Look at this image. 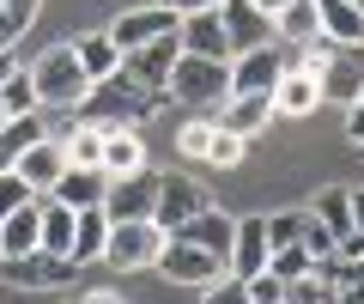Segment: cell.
Returning a JSON list of instances; mask_svg holds the SVG:
<instances>
[{
	"mask_svg": "<svg viewBox=\"0 0 364 304\" xmlns=\"http://www.w3.org/2000/svg\"><path fill=\"white\" fill-rule=\"evenodd\" d=\"M31 73V92H37V110H79L91 98V80H85V67H79L73 43H55V49H43L37 61L25 67Z\"/></svg>",
	"mask_w": 364,
	"mask_h": 304,
	"instance_id": "cell-1",
	"label": "cell"
},
{
	"mask_svg": "<svg viewBox=\"0 0 364 304\" xmlns=\"http://www.w3.org/2000/svg\"><path fill=\"white\" fill-rule=\"evenodd\" d=\"M158 104H164V92H146V85H134L128 73H116V80L91 85V98L79 104V116L97 122V128H134V122H146Z\"/></svg>",
	"mask_w": 364,
	"mask_h": 304,
	"instance_id": "cell-2",
	"label": "cell"
},
{
	"mask_svg": "<svg viewBox=\"0 0 364 304\" xmlns=\"http://www.w3.org/2000/svg\"><path fill=\"white\" fill-rule=\"evenodd\" d=\"M225 67L231 61H200V55H176V67H170L164 80V98L182 110H219L225 98H231V80H225Z\"/></svg>",
	"mask_w": 364,
	"mask_h": 304,
	"instance_id": "cell-3",
	"label": "cell"
},
{
	"mask_svg": "<svg viewBox=\"0 0 364 304\" xmlns=\"http://www.w3.org/2000/svg\"><path fill=\"white\" fill-rule=\"evenodd\" d=\"M164 256V231L152 219H128V225H109V243H104V262L134 274V268H158Z\"/></svg>",
	"mask_w": 364,
	"mask_h": 304,
	"instance_id": "cell-4",
	"label": "cell"
},
{
	"mask_svg": "<svg viewBox=\"0 0 364 304\" xmlns=\"http://www.w3.org/2000/svg\"><path fill=\"white\" fill-rule=\"evenodd\" d=\"M207 189L195 183V177H158V201H152V225L164 231V238H176V231H188V219L195 213H207Z\"/></svg>",
	"mask_w": 364,
	"mask_h": 304,
	"instance_id": "cell-5",
	"label": "cell"
},
{
	"mask_svg": "<svg viewBox=\"0 0 364 304\" xmlns=\"http://www.w3.org/2000/svg\"><path fill=\"white\" fill-rule=\"evenodd\" d=\"M0 280L18 292H43V286H73L79 262L73 256H49V250H31V256H6L0 262Z\"/></svg>",
	"mask_w": 364,
	"mask_h": 304,
	"instance_id": "cell-6",
	"label": "cell"
},
{
	"mask_svg": "<svg viewBox=\"0 0 364 304\" xmlns=\"http://www.w3.org/2000/svg\"><path fill=\"white\" fill-rule=\"evenodd\" d=\"M158 274L170 280V286H213V280L225 274V262L219 256H207L200 243H188V238H164V256H158Z\"/></svg>",
	"mask_w": 364,
	"mask_h": 304,
	"instance_id": "cell-7",
	"label": "cell"
},
{
	"mask_svg": "<svg viewBox=\"0 0 364 304\" xmlns=\"http://www.w3.org/2000/svg\"><path fill=\"white\" fill-rule=\"evenodd\" d=\"M164 37H182V19L170 13V6H134V13H122L116 25H109V43H116L122 55L146 49V43H164Z\"/></svg>",
	"mask_w": 364,
	"mask_h": 304,
	"instance_id": "cell-8",
	"label": "cell"
},
{
	"mask_svg": "<svg viewBox=\"0 0 364 304\" xmlns=\"http://www.w3.org/2000/svg\"><path fill=\"white\" fill-rule=\"evenodd\" d=\"M152 201H158V171H128V177H109V189H104V213H109V225L152 219Z\"/></svg>",
	"mask_w": 364,
	"mask_h": 304,
	"instance_id": "cell-9",
	"label": "cell"
},
{
	"mask_svg": "<svg viewBox=\"0 0 364 304\" xmlns=\"http://www.w3.org/2000/svg\"><path fill=\"white\" fill-rule=\"evenodd\" d=\"M286 67H291V55H286V49L261 43V49H243V55H231L225 80H231V92H273Z\"/></svg>",
	"mask_w": 364,
	"mask_h": 304,
	"instance_id": "cell-10",
	"label": "cell"
},
{
	"mask_svg": "<svg viewBox=\"0 0 364 304\" xmlns=\"http://www.w3.org/2000/svg\"><path fill=\"white\" fill-rule=\"evenodd\" d=\"M267 225H261V213H243L237 219V238H231V256H225V274H237V280H255V274H267Z\"/></svg>",
	"mask_w": 364,
	"mask_h": 304,
	"instance_id": "cell-11",
	"label": "cell"
},
{
	"mask_svg": "<svg viewBox=\"0 0 364 304\" xmlns=\"http://www.w3.org/2000/svg\"><path fill=\"white\" fill-rule=\"evenodd\" d=\"M364 98V49H334L322 67V104H358Z\"/></svg>",
	"mask_w": 364,
	"mask_h": 304,
	"instance_id": "cell-12",
	"label": "cell"
},
{
	"mask_svg": "<svg viewBox=\"0 0 364 304\" xmlns=\"http://www.w3.org/2000/svg\"><path fill=\"white\" fill-rule=\"evenodd\" d=\"M213 122H219L225 134H237V140H255V134L273 122V98H267V92H231Z\"/></svg>",
	"mask_w": 364,
	"mask_h": 304,
	"instance_id": "cell-13",
	"label": "cell"
},
{
	"mask_svg": "<svg viewBox=\"0 0 364 304\" xmlns=\"http://www.w3.org/2000/svg\"><path fill=\"white\" fill-rule=\"evenodd\" d=\"M273 116H286V122H304V116H316L322 110V80L316 73H298V67H286L279 73V85H273Z\"/></svg>",
	"mask_w": 364,
	"mask_h": 304,
	"instance_id": "cell-14",
	"label": "cell"
},
{
	"mask_svg": "<svg viewBox=\"0 0 364 304\" xmlns=\"http://www.w3.org/2000/svg\"><path fill=\"white\" fill-rule=\"evenodd\" d=\"M176 55H182V37L146 43V49L122 55V73H128L134 85H146V92H164V80H170V67H176Z\"/></svg>",
	"mask_w": 364,
	"mask_h": 304,
	"instance_id": "cell-15",
	"label": "cell"
},
{
	"mask_svg": "<svg viewBox=\"0 0 364 304\" xmlns=\"http://www.w3.org/2000/svg\"><path fill=\"white\" fill-rule=\"evenodd\" d=\"M61 171H67V152H61V140H49V134H43V140L31 146L25 159L13 164V177L31 189V195H49V189L61 183Z\"/></svg>",
	"mask_w": 364,
	"mask_h": 304,
	"instance_id": "cell-16",
	"label": "cell"
},
{
	"mask_svg": "<svg viewBox=\"0 0 364 304\" xmlns=\"http://www.w3.org/2000/svg\"><path fill=\"white\" fill-rule=\"evenodd\" d=\"M182 55H200V61H231V37H225L219 6H213V13L182 19Z\"/></svg>",
	"mask_w": 364,
	"mask_h": 304,
	"instance_id": "cell-17",
	"label": "cell"
},
{
	"mask_svg": "<svg viewBox=\"0 0 364 304\" xmlns=\"http://www.w3.org/2000/svg\"><path fill=\"white\" fill-rule=\"evenodd\" d=\"M219 19H225V37H231V55L273 43V19H261L255 6H249V0H225V6H219Z\"/></svg>",
	"mask_w": 364,
	"mask_h": 304,
	"instance_id": "cell-18",
	"label": "cell"
},
{
	"mask_svg": "<svg viewBox=\"0 0 364 304\" xmlns=\"http://www.w3.org/2000/svg\"><path fill=\"white\" fill-rule=\"evenodd\" d=\"M104 189H109V177L104 171H85V164H67L61 171V183L49 189L61 207H73V213H85V207H104Z\"/></svg>",
	"mask_w": 364,
	"mask_h": 304,
	"instance_id": "cell-19",
	"label": "cell"
},
{
	"mask_svg": "<svg viewBox=\"0 0 364 304\" xmlns=\"http://www.w3.org/2000/svg\"><path fill=\"white\" fill-rule=\"evenodd\" d=\"M176 238H188V243H200L207 256H231V238H237V213H225V207H207V213H195L188 219V231H176Z\"/></svg>",
	"mask_w": 364,
	"mask_h": 304,
	"instance_id": "cell-20",
	"label": "cell"
},
{
	"mask_svg": "<svg viewBox=\"0 0 364 304\" xmlns=\"http://www.w3.org/2000/svg\"><path fill=\"white\" fill-rule=\"evenodd\" d=\"M37 225H43V250L49 256H73V231H79L73 207H61L55 195H37Z\"/></svg>",
	"mask_w": 364,
	"mask_h": 304,
	"instance_id": "cell-21",
	"label": "cell"
},
{
	"mask_svg": "<svg viewBox=\"0 0 364 304\" xmlns=\"http://www.w3.org/2000/svg\"><path fill=\"white\" fill-rule=\"evenodd\" d=\"M273 37L291 43V49H304V43L322 37V0H291L286 13L273 19Z\"/></svg>",
	"mask_w": 364,
	"mask_h": 304,
	"instance_id": "cell-22",
	"label": "cell"
},
{
	"mask_svg": "<svg viewBox=\"0 0 364 304\" xmlns=\"http://www.w3.org/2000/svg\"><path fill=\"white\" fill-rule=\"evenodd\" d=\"M146 171V140L140 128H104V177Z\"/></svg>",
	"mask_w": 364,
	"mask_h": 304,
	"instance_id": "cell-23",
	"label": "cell"
},
{
	"mask_svg": "<svg viewBox=\"0 0 364 304\" xmlns=\"http://www.w3.org/2000/svg\"><path fill=\"white\" fill-rule=\"evenodd\" d=\"M73 55H79V67H85V80H91V85H104V80H116V73H122V49L109 43V31H91V37H79Z\"/></svg>",
	"mask_w": 364,
	"mask_h": 304,
	"instance_id": "cell-24",
	"label": "cell"
},
{
	"mask_svg": "<svg viewBox=\"0 0 364 304\" xmlns=\"http://www.w3.org/2000/svg\"><path fill=\"white\" fill-rule=\"evenodd\" d=\"M322 37L340 49H364V13L352 0H322Z\"/></svg>",
	"mask_w": 364,
	"mask_h": 304,
	"instance_id": "cell-25",
	"label": "cell"
},
{
	"mask_svg": "<svg viewBox=\"0 0 364 304\" xmlns=\"http://www.w3.org/2000/svg\"><path fill=\"white\" fill-rule=\"evenodd\" d=\"M61 152H67V164H85V171H104V128H97V122H85V116H73V128H67Z\"/></svg>",
	"mask_w": 364,
	"mask_h": 304,
	"instance_id": "cell-26",
	"label": "cell"
},
{
	"mask_svg": "<svg viewBox=\"0 0 364 304\" xmlns=\"http://www.w3.org/2000/svg\"><path fill=\"white\" fill-rule=\"evenodd\" d=\"M31 250H43L37 201H31L25 213H13V219H0V262H6V256H31Z\"/></svg>",
	"mask_w": 364,
	"mask_h": 304,
	"instance_id": "cell-27",
	"label": "cell"
},
{
	"mask_svg": "<svg viewBox=\"0 0 364 304\" xmlns=\"http://www.w3.org/2000/svg\"><path fill=\"white\" fill-rule=\"evenodd\" d=\"M37 140H43V116H13V122H0V171H13V164L25 159Z\"/></svg>",
	"mask_w": 364,
	"mask_h": 304,
	"instance_id": "cell-28",
	"label": "cell"
},
{
	"mask_svg": "<svg viewBox=\"0 0 364 304\" xmlns=\"http://www.w3.org/2000/svg\"><path fill=\"white\" fill-rule=\"evenodd\" d=\"M104 243H109V213L104 207H85L79 213V231H73V262H104Z\"/></svg>",
	"mask_w": 364,
	"mask_h": 304,
	"instance_id": "cell-29",
	"label": "cell"
},
{
	"mask_svg": "<svg viewBox=\"0 0 364 304\" xmlns=\"http://www.w3.org/2000/svg\"><path fill=\"white\" fill-rule=\"evenodd\" d=\"M310 219H322L328 231H334V243L352 238V189H322V195L310 201Z\"/></svg>",
	"mask_w": 364,
	"mask_h": 304,
	"instance_id": "cell-30",
	"label": "cell"
},
{
	"mask_svg": "<svg viewBox=\"0 0 364 304\" xmlns=\"http://www.w3.org/2000/svg\"><path fill=\"white\" fill-rule=\"evenodd\" d=\"M13 116H37V92H31V73H25V67L0 85V122H13Z\"/></svg>",
	"mask_w": 364,
	"mask_h": 304,
	"instance_id": "cell-31",
	"label": "cell"
},
{
	"mask_svg": "<svg viewBox=\"0 0 364 304\" xmlns=\"http://www.w3.org/2000/svg\"><path fill=\"white\" fill-rule=\"evenodd\" d=\"M267 274L286 286V280H304V274H316V256L304 250V243H291V250H273L267 256Z\"/></svg>",
	"mask_w": 364,
	"mask_h": 304,
	"instance_id": "cell-32",
	"label": "cell"
},
{
	"mask_svg": "<svg viewBox=\"0 0 364 304\" xmlns=\"http://www.w3.org/2000/svg\"><path fill=\"white\" fill-rule=\"evenodd\" d=\"M304 219H310V213H261V225H267V250H291V243H304Z\"/></svg>",
	"mask_w": 364,
	"mask_h": 304,
	"instance_id": "cell-33",
	"label": "cell"
},
{
	"mask_svg": "<svg viewBox=\"0 0 364 304\" xmlns=\"http://www.w3.org/2000/svg\"><path fill=\"white\" fill-rule=\"evenodd\" d=\"M207 146H213V116H188V122H182V128H176V152H182V159H207Z\"/></svg>",
	"mask_w": 364,
	"mask_h": 304,
	"instance_id": "cell-34",
	"label": "cell"
},
{
	"mask_svg": "<svg viewBox=\"0 0 364 304\" xmlns=\"http://www.w3.org/2000/svg\"><path fill=\"white\" fill-rule=\"evenodd\" d=\"M243 152H249V140H237V134H225L219 122H213V146H207V159H200V164H219V171H231V164H243Z\"/></svg>",
	"mask_w": 364,
	"mask_h": 304,
	"instance_id": "cell-35",
	"label": "cell"
},
{
	"mask_svg": "<svg viewBox=\"0 0 364 304\" xmlns=\"http://www.w3.org/2000/svg\"><path fill=\"white\" fill-rule=\"evenodd\" d=\"M200 304H255V298H249V280L219 274L213 286H200Z\"/></svg>",
	"mask_w": 364,
	"mask_h": 304,
	"instance_id": "cell-36",
	"label": "cell"
},
{
	"mask_svg": "<svg viewBox=\"0 0 364 304\" xmlns=\"http://www.w3.org/2000/svg\"><path fill=\"white\" fill-rule=\"evenodd\" d=\"M31 201H37V195H31V189L18 183L13 171H0V219H13V213H25Z\"/></svg>",
	"mask_w": 364,
	"mask_h": 304,
	"instance_id": "cell-37",
	"label": "cell"
},
{
	"mask_svg": "<svg viewBox=\"0 0 364 304\" xmlns=\"http://www.w3.org/2000/svg\"><path fill=\"white\" fill-rule=\"evenodd\" d=\"M279 304H328V286L316 274H304V280H286V298Z\"/></svg>",
	"mask_w": 364,
	"mask_h": 304,
	"instance_id": "cell-38",
	"label": "cell"
},
{
	"mask_svg": "<svg viewBox=\"0 0 364 304\" xmlns=\"http://www.w3.org/2000/svg\"><path fill=\"white\" fill-rule=\"evenodd\" d=\"M304 250H310V256H316V262H322V256H334V250H340V243H334V231H328V225H322V219H304Z\"/></svg>",
	"mask_w": 364,
	"mask_h": 304,
	"instance_id": "cell-39",
	"label": "cell"
},
{
	"mask_svg": "<svg viewBox=\"0 0 364 304\" xmlns=\"http://www.w3.org/2000/svg\"><path fill=\"white\" fill-rule=\"evenodd\" d=\"M249 298H255V304H279V298H286V286H279L273 274H255V280H249Z\"/></svg>",
	"mask_w": 364,
	"mask_h": 304,
	"instance_id": "cell-40",
	"label": "cell"
},
{
	"mask_svg": "<svg viewBox=\"0 0 364 304\" xmlns=\"http://www.w3.org/2000/svg\"><path fill=\"white\" fill-rule=\"evenodd\" d=\"M158 6H170L176 19H195V13H213V6H225V0H158Z\"/></svg>",
	"mask_w": 364,
	"mask_h": 304,
	"instance_id": "cell-41",
	"label": "cell"
},
{
	"mask_svg": "<svg viewBox=\"0 0 364 304\" xmlns=\"http://www.w3.org/2000/svg\"><path fill=\"white\" fill-rule=\"evenodd\" d=\"M6 19H13V31H25L37 19V0H6Z\"/></svg>",
	"mask_w": 364,
	"mask_h": 304,
	"instance_id": "cell-42",
	"label": "cell"
},
{
	"mask_svg": "<svg viewBox=\"0 0 364 304\" xmlns=\"http://www.w3.org/2000/svg\"><path fill=\"white\" fill-rule=\"evenodd\" d=\"M346 140H352V146H364V98L346 110Z\"/></svg>",
	"mask_w": 364,
	"mask_h": 304,
	"instance_id": "cell-43",
	"label": "cell"
},
{
	"mask_svg": "<svg viewBox=\"0 0 364 304\" xmlns=\"http://www.w3.org/2000/svg\"><path fill=\"white\" fill-rule=\"evenodd\" d=\"M79 304H128V298H122L116 286H91V292H85V298H79Z\"/></svg>",
	"mask_w": 364,
	"mask_h": 304,
	"instance_id": "cell-44",
	"label": "cell"
},
{
	"mask_svg": "<svg viewBox=\"0 0 364 304\" xmlns=\"http://www.w3.org/2000/svg\"><path fill=\"white\" fill-rule=\"evenodd\" d=\"M249 6H255L261 19H279V13H286V6H291V0H249Z\"/></svg>",
	"mask_w": 364,
	"mask_h": 304,
	"instance_id": "cell-45",
	"label": "cell"
},
{
	"mask_svg": "<svg viewBox=\"0 0 364 304\" xmlns=\"http://www.w3.org/2000/svg\"><path fill=\"white\" fill-rule=\"evenodd\" d=\"M352 231L364 238V189H352Z\"/></svg>",
	"mask_w": 364,
	"mask_h": 304,
	"instance_id": "cell-46",
	"label": "cell"
},
{
	"mask_svg": "<svg viewBox=\"0 0 364 304\" xmlns=\"http://www.w3.org/2000/svg\"><path fill=\"white\" fill-rule=\"evenodd\" d=\"M13 73H18V61H13V49H0V85L13 80Z\"/></svg>",
	"mask_w": 364,
	"mask_h": 304,
	"instance_id": "cell-47",
	"label": "cell"
},
{
	"mask_svg": "<svg viewBox=\"0 0 364 304\" xmlns=\"http://www.w3.org/2000/svg\"><path fill=\"white\" fill-rule=\"evenodd\" d=\"M352 6H358V13H364V0H352Z\"/></svg>",
	"mask_w": 364,
	"mask_h": 304,
	"instance_id": "cell-48",
	"label": "cell"
},
{
	"mask_svg": "<svg viewBox=\"0 0 364 304\" xmlns=\"http://www.w3.org/2000/svg\"><path fill=\"white\" fill-rule=\"evenodd\" d=\"M358 268H364V262H358Z\"/></svg>",
	"mask_w": 364,
	"mask_h": 304,
	"instance_id": "cell-49",
	"label": "cell"
}]
</instances>
